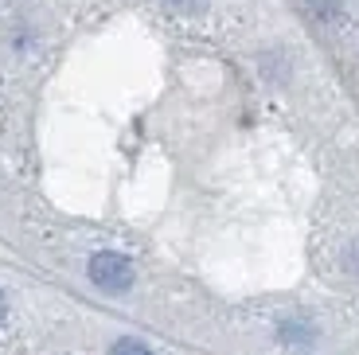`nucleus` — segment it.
<instances>
[{
	"label": "nucleus",
	"instance_id": "nucleus-1",
	"mask_svg": "<svg viewBox=\"0 0 359 355\" xmlns=\"http://www.w3.org/2000/svg\"><path fill=\"white\" fill-rule=\"evenodd\" d=\"M90 281L98 289H106V293H126L133 285V266H129V257L114 254V250L94 254L90 257Z\"/></svg>",
	"mask_w": 359,
	"mask_h": 355
},
{
	"label": "nucleus",
	"instance_id": "nucleus-3",
	"mask_svg": "<svg viewBox=\"0 0 359 355\" xmlns=\"http://www.w3.org/2000/svg\"><path fill=\"white\" fill-rule=\"evenodd\" d=\"M0 320H4V293H0Z\"/></svg>",
	"mask_w": 359,
	"mask_h": 355
},
{
	"label": "nucleus",
	"instance_id": "nucleus-2",
	"mask_svg": "<svg viewBox=\"0 0 359 355\" xmlns=\"http://www.w3.org/2000/svg\"><path fill=\"white\" fill-rule=\"evenodd\" d=\"M109 355H153V351H149V347H144L141 340H117Z\"/></svg>",
	"mask_w": 359,
	"mask_h": 355
}]
</instances>
